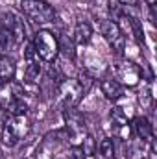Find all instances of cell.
Instances as JSON below:
<instances>
[{"instance_id":"obj_1","label":"cell","mask_w":157,"mask_h":159,"mask_svg":"<svg viewBox=\"0 0 157 159\" xmlns=\"http://www.w3.org/2000/svg\"><path fill=\"white\" fill-rule=\"evenodd\" d=\"M30 133V120L26 115H7L2 126V144L15 146Z\"/></svg>"},{"instance_id":"obj_2","label":"cell","mask_w":157,"mask_h":159,"mask_svg":"<svg viewBox=\"0 0 157 159\" xmlns=\"http://www.w3.org/2000/svg\"><path fill=\"white\" fill-rule=\"evenodd\" d=\"M0 107L7 115H26L28 106L20 96V87L13 81L0 83Z\"/></svg>"},{"instance_id":"obj_3","label":"cell","mask_w":157,"mask_h":159,"mask_svg":"<svg viewBox=\"0 0 157 159\" xmlns=\"http://www.w3.org/2000/svg\"><path fill=\"white\" fill-rule=\"evenodd\" d=\"M32 46H34L37 59L44 61V63H54L59 56V39L48 30H39L34 35Z\"/></svg>"},{"instance_id":"obj_4","label":"cell","mask_w":157,"mask_h":159,"mask_svg":"<svg viewBox=\"0 0 157 159\" xmlns=\"http://www.w3.org/2000/svg\"><path fill=\"white\" fill-rule=\"evenodd\" d=\"M20 9L37 24H46L56 20V9L46 0H20Z\"/></svg>"},{"instance_id":"obj_5","label":"cell","mask_w":157,"mask_h":159,"mask_svg":"<svg viewBox=\"0 0 157 159\" xmlns=\"http://www.w3.org/2000/svg\"><path fill=\"white\" fill-rule=\"evenodd\" d=\"M100 34L104 35L107 44L117 54H124V50H126V35H124V32H122V28H120V24L117 20H111V19L100 20Z\"/></svg>"},{"instance_id":"obj_6","label":"cell","mask_w":157,"mask_h":159,"mask_svg":"<svg viewBox=\"0 0 157 159\" xmlns=\"http://www.w3.org/2000/svg\"><path fill=\"white\" fill-rule=\"evenodd\" d=\"M85 89L81 87L78 80H65L57 85V94H59V104L65 109H70L78 104L83 96Z\"/></svg>"},{"instance_id":"obj_7","label":"cell","mask_w":157,"mask_h":159,"mask_svg":"<svg viewBox=\"0 0 157 159\" xmlns=\"http://www.w3.org/2000/svg\"><path fill=\"white\" fill-rule=\"evenodd\" d=\"M0 22L9 30L15 46H19V44L24 43V39H26V26H24V20L20 17H17L15 13H6Z\"/></svg>"},{"instance_id":"obj_8","label":"cell","mask_w":157,"mask_h":159,"mask_svg":"<svg viewBox=\"0 0 157 159\" xmlns=\"http://www.w3.org/2000/svg\"><path fill=\"white\" fill-rule=\"evenodd\" d=\"M115 78H117L124 87H126V85L133 87V85L139 83L141 72H139V69H137L135 63H131V61H120V63H117V76H115Z\"/></svg>"},{"instance_id":"obj_9","label":"cell","mask_w":157,"mask_h":159,"mask_svg":"<svg viewBox=\"0 0 157 159\" xmlns=\"http://www.w3.org/2000/svg\"><path fill=\"white\" fill-rule=\"evenodd\" d=\"M100 89L107 100H118L124 94V85L117 78H104L100 81Z\"/></svg>"},{"instance_id":"obj_10","label":"cell","mask_w":157,"mask_h":159,"mask_svg":"<svg viewBox=\"0 0 157 159\" xmlns=\"http://www.w3.org/2000/svg\"><path fill=\"white\" fill-rule=\"evenodd\" d=\"M131 126H133L135 135L141 141H144V143H152L154 141V128H152L150 120L146 119V117H135Z\"/></svg>"},{"instance_id":"obj_11","label":"cell","mask_w":157,"mask_h":159,"mask_svg":"<svg viewBox=\"0 0 157 159\" xmlns=\"http://www.w3.org/2000/svg\"><path fill=\"white\" fill-rule=\"evenodd\" d=\"M17 74V61L7 54H0V83L13 81Z\"/></svg>"},{"instance_id":"obj_12","label":"cell","mask_w":157,"mask_h":159,"mask_svg":"<svg viewBox=\"0 0 157 159\" xmlns=\"http://www.w3.org/2000/svg\"><path fill=\"white\" fill-rule=\"evenodd\" d=\"M91 39H92V28H91V24L85 22V20L76 22L74 32H72V41L76 44H79V46H85V44L91 43Z\"/></svg>"},{"instance_id":"obj_13","label":"cell","mask_w":157,"mask_h":159,"mask_svg":"<svg viewBox=\"0 0 157 159\" xmlns=\"http://www.w3.org/2000/svg\"><path fill=\"white\" fill-rule=\"evenodd\" d=\"M65 120H67V129L70 135H78V133H83L85 131V122L81 119L78 111H74V107L70 109H65Z\"/></svg>"},{"instance_id":"obj_14","label":"cell","mask_w":157,"mask_h":159,"mask_svg":"<svg viewBox=\"0 0 157 159\" xmlns=\"http://www.w3.org/2000/svg\"><path fill=\"white\" fill-rule=\"evenodd\" d=\"M39 78H41V65L39 59L35 57V59L28 61L26 70H24V80H26V83H37Z\"/></svg>"},{"instance_id":"obj_15","label":"cell","mask_w":157,"mask_h":159,"mask_svg":"<svg viewBox=\"0 0 157 159\" xmlns=\"http://www.w3.org/2000/svg\"><path fill=\"white\" fill-rule=\"evenodd\" d=\"M98 154L104 159H113L115 157V144H113V141L107 139V137L102 139V141L98 143Z\"/></svg>"},{"instance_id":"obj_16","label":"cell","mask_w":157,"mask_h":159,"mask_svg":"<svg viewBox=\"0 0 157 159\" xmlns=\"http://www.w3.org/2000/svg\"><path fill=\"white\" fill-rule=\"evenodd\" d=\"M11 46H15V43H13V37H11V34H9V30L0 22V52H6V50H9Z\"/></svg>"},{"instance_id":"obj_17","label":"cell","mask_w":157,"mask_h":159,"mask_svg":"<svg viewBox=\"0 0 157 159\" xmlns=\"http://www.w3.org/2000/svg\"><path fill=\"white\" fill-rule=\"evenodd\" d=\"M111 120H113V124H115L117 128H124V126H128V117L120 111V107H115V109L111 111Z\"/></svg>"},{"instance_id":"obj_18","label":"cell","mask_w":157,"mask_h":159,"mask_svg":"<svg viewBox=\"0 0 157 159\" xmlns=\"http://www.w3.org/2000/svg\"><path fill=\"white\" fill-rule=\"evenodd\" d=\"M72 43H74L72 39L59 41V52H63L67 57H74V46H72Z\"/></svg>"},{"instance_id":"obj_19","label":"cell","mask_w":157,"mask_h":159,"mask_svg":"<svg viewBox=\"0 0 157 159\" xmlns=\"http://www.w3.org/2000/svg\"><path fill=\"white\" fill-rule=\"evenodd\" d=\"M67 159H87V154L83 152L81 144H74V146H70V150L67 154Z\"/></svg>"},{"instance_id":"obj_20","label":"cell","mask_w":157,"mask_h":159,"mask_svg":"<svg viewBox=\"0 0 157 159\" xmlns=\"http://www.w3.org/2000/svg\"><path fill=\"white\" fill-rule=\"evenodd\" d=\"M122 6H139V0H118Z\"/></svg>"}]
</instances>
